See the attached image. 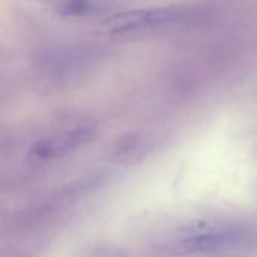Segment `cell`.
<instances>
[{
    "mask_svg": "<svg viewBox=\"0 0 257 257\" xmlns=\"http://www.w3.org/2000/svg\"><path fill=\"white\" fill-rule=\"evenodd\" d=\"M191 15V9L185 6H161L143 11H128L116 14L105 20L113 33H126L151 27H161L185 21Z\"/></svg>",
    "mask_w": 257,
    "mask_h": 257,
    "instance_id": "obj_1",
    "label": "cell"
},
{
    "mask_svg": "<svg viewBox=\"0 0 257 257\" xmlns=\"http://www.w3.org/2000/svg\"><path fill=\"white\" fill-rule=\"evenodd\" d=\"M95 60V51L89 47H45L33 57L35 68L47 75L60 77L83 71Z\"/></svg>",
    "mask_w": 257,
    "mask_h": 257,
    "instance_id": "obj_2",
    "label": "cell"
},
{
    "mask_svg": "<svg viewBox=\"0 0 257 257\" xmlns=\"http://www.w3.org/2000/svg\"><path fill=\"white\" fill-rule=\"evenodd\" d=\"M57 11L65 17H87L96 12V6L90 0H62Z\"/></svg>",
    "mask_w": 257,
    "mask_h": 257,
    "instance_id": "obj_4",
    "label": "cell"
},
{
    "mask_svg": "<svg viewBox=\"0 0 257 257\" xmlns=\"http://www.w3.org/2000/svg\"><path fill=\"white\" fill-rule=\"evenodd\" d=\"M95 137V130L90 126H77L54 137L44 139L32 146L29 160L32 163H47L54 158L63 157L83 145L89 143Z\"/></svg>",
    "mask_w": 257,
    "mask_h": 257,
    "instance_id": "obj_3",
    "label": "cell"
}]
</instances>
